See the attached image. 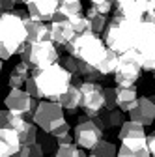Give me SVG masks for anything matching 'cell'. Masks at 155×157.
Here are the masks:
<instances>
[{"label": "cell", "instance_id": "cell-1", "mask_svg": "<svg viewBox=\"0 0 155 157\" xmlns=\"http://www.w3.org/2000/svg\"><path fill=\"white\" fill-rule=\"evenodd\" d=\"M28 41V32L25 19L17 11H2L0 17V58H9L21 51V47Z\"/></svg>", "mask_w": 155, "mask_h": 157}, {"label": "cell", "instance_id": "cell-2", "mask_svg": "<svg viewBox=\"0 0 155 157\" xmlns=\"http://www.w3.org/2000/svg\"><path fill=\"white\" fill-rule=\"evenodd\" d=\"M32 75L36 77L41 99L60 101V97L73 84V73L67 67H64V64L60 62H56L49 67H43V69H36L32 71Z\"/></svg>", "mask_w": 155, "mask_h": 157}, {"label": "cell", "instance_id": "cell-3", "mask_svg": "<svg viewBox=\"0 0 155 157\" xmlns=\"http://www.w3.org/2000/svg\"><path fill=\"white\" fill-rule=\"evenodd\" d=\"M138 23L140 21H129V19L114 13L103 32V39H105L107 47L118 54H123L134 49V36H137Z\"/></svg>", "mask_w": 155, "mask_h": 157}, {"label": "cell", "instance_id": "cell-4", "mask_svg": "<svg viewBox=\"0 0 155 157\" xmlns=\"http://www.w3.org/2000/svg\"><path fill=\"white\" fill-rule=\"evenodd\" d=\"M66 51L67 54H73L79 60L99 67V64L103 62V58L108 52V47L101 34L84 32V34H77L73 37V41L66 47Z\"/></svg>", "mask_w": 155, "mask_h": 157}, {"label": "cell", "instance_id": "cell-5", "mask_svg": "<svg viewBox=\"0 0 155 157\" xmlns=\"http://www.w3.org/2000/svg\"><path fill=\"white\" fill-rule=\"evenodd\" d=\"M19 54H21V60L30 66L32 71L49 67L60 60L58 45L51 41V39H45V41H26L21 47Z\"/></svg>", "mask_w": 155, "mask_h": 157}, {"label": "cell", "instance_id": "cell-6", "mask_svg": "<svg viewBox=\"0 0 155 157\" xmlns=\"http://www.w3.org/2000/svg\"><path fill=\"white\" fill-rule=\"evenodd\" d=\"M134 51L140 56L144 71H155V21L144 17L137 25Z\"/></svg>", "mask_w": 155, "mask_h": 157}, {"label": "cell", "instance_id": "cell-7", "mask_svg": "<svg viewBox=\"0 0 155 157\" xmlns=\"http://www.w3.org/2000/svg\"><path fill=\"white\" fill-rule=\"evenodd\" d=\"M142 73H144V67L140 62V56L134 49H131L120 54L118 66H116V71H114V81L116 84H134L142 77Z\"/></svg>", "mask_w": 155, "mask_h": 157}, {"label": "cell", "instance_id": "cell-8", "mask_svg": "<svg viewBox=\"0 0 155 157\" xmlns=\"http://www.w3.org/2000/svg\"><path fill=\"white\" fill-rule=\"evenodd\" d=\"M105 124L101 120V116H93L86 122L77 124L73 129V136H75V142L77 146H81L84 150H93V146L97 144L101 139H105Z\"/></svg>", "mask_w": 155, "mask_h": 157}, {"label": "cell", "instance_id": "cell-9", "mask_svg": "<svg viewBox=\"0 0 155 157\" xmlns=\"http://www.w3.org/2000/svg\"><path fill=\"white\" fill-rule=\"evenodd\" d=\"M64 107L60 105V101H51V99H43L37 105L32 122L40 127L41 131H51L56 124H60L64 120Z\"/></svg>", "mask_w": 155, "mask_h": 157}, {"label": "cell", "instance_id": "cell-10", "mask_svg": "<svg viewBox=\"0 0 155 157\" xmlns=\"http://www.w3.org/2000/svg\"><path fill=\"white\" fill-rule=\"evenodd\" d=\"M105 90L99 82L95 81H84L81 84V92H82V110L86 114L93 116H99L105 110V103H107V97H105Z\"/></svg>", "mask_w": 155, "mask_h": 157}, {"label": "cell", "instance_id": "cell-11", "mask_svg": "<svg viewBox=\"0 0 155 157\" xmlns=\"http://www.w3.org/2000/svg\"><path fill=\"white\" fill-rule=\"evenodd\" d=\"M4 103H6V109L23 114L25 118L30 120L34 116V112H36V109H37V105H40V99H37V97H32L23 88H9Z\"/></svg>", "mask_w": 155, "mask_h": 157}, {"label": "cell", "instance_id": "cell-12", "mask_svg": "<svg viewBox=\"0 0 155 157\" xmlns=\"http://www.w3.org/2000/svg\"><path fill=\"white\" fill-rule=\"evenodd\" d=\"M49 30H51V41H54L58 47H67L73 41V37L77 36V32H75L69 19L54 17L49 23Z\"/></svg>", "mask_w": 155, "mask_h": 157}, {"label": "cell", "instance_id": "cell-13", "mask_svg": "<svg viewBox=\"0 0 155 157\" xmlns=\"http://www.w3.org/2000/svg\"><path fill=\"white\" fill-rule=\"evenodd\" d=\"M127 114H129V120H134L142 125H151L155 122V95H151V97L140 95L138 103Z\"/></svg>", "mask_w": 155, "mask_h": 157}, {"label": "cell", "instance_id": "cell-14", "mask_svg": "<svg viewBox=\"0 0 155 157\" xmlns=\"http://www.w3.org/2000/svg\"><path fill=\"white\" fill-rule=\"evenodd\" d=\"M58 8H60V0H34V2L26 4L28 15L36 21H45L51 23L54 15L58 13Z\"/></svg>", "mask_w": 155, "mask_h": 157}, {"label": "cell", "instance_id": "cell-15", "mask_svg": "<svg viewBox=\"0 0 155 157\" xmlns=\"http://www.w3.org/2000/svg\"><path fill=\"white\" fill-rule=\"evenodd\" d=\"M23 140L21 133L15 127H0V157H11L13 153L21 151Z\"/></svg>", "mask_w": 155, "mask_h": 157}, {"label": "cell", "instance_id": "cell-16", "mask_svg": "<svg viewBox=\"0 0 155 157\" xmlns=\"http://www.w3.org/2000/svg\"><path fill=\"white\" fill-rule=\"evenodd\" d=\"M120 142L122 146L118 148V157H151L148 136H134Z\"/></svg>", "mask_w": 155, "mask_h": 157}, {"label": "cell", "instance_id": "cell-17", "mask_svg": "<svg viewBox=\"0 0 155 157\" xmlns=\"http://www.w3.org/2000/svg\"><path fill=\"white\" fill-rule=\"evenodd\" d=\"M116 99H118V109L123 112H129L138 103V92L137 84H118L116 86Z\"/></svg>", "mask_w": 155, "mask_h": 157}, {"label": "cell", "instance_id": "cell-18", "mask_svg": "<svg viewBox=\"0 0 155 157\" xmlns=\"http://www.w3.org/2000/svg\"><path fill=\"white\" fill-rule=\"evenodd\" d=\"M114 13H118L129 21H142L146 11L138 4V0H114Z\"/></svg>", "mask_w": 155, "mask_h": 157}, {"label": "cell", "instance_id": "cell-19", "mask_svg": "<svg viewBox=\"0 0 155 157\" xmlns=\"http://www.w3.org/2000/svg\"><path fill=\"white\" fill-rule=\"evenodd\" d=\"M23 19L26 25V32H28V41H45V39H51V30H49V25L45 21H36L30 15H26Z\"/></svg>", "mask_w": 155, "mask_h": 157}, {"label": "cell", "instance_id": "cell-20", "mask_svg": "<svg viewBox=\"0 0 155 157\" xmlns=\"http://www.w3.org/2000/svg\"><path fill=\"white\" fill-rule=\"evenodd\" d=\"M60 105L69 110L71 114H75L77 109L82 107V92H81V86L79 84H71L67 88V92L60 97Z\"/></svg>", "mask_w": 155, "mask_h": 157}, {"label": "cell", "instance_id": "cell-21", "mask_svg": "<svg viewBox=\"0 0 155 157\" xmlns=\"http://www.w3.org/2000/svg\"><path fill=\"white\" fill-rule=\"evenodd\" d=\"M30 73H32L30 66L21 60V62H19V64L11 69L9 77H8V86H9V88H23V86L26 84V81L32 77Z\"/></svg>", "mask_w": 155, "mask_h": 157}, {"label": "cell", "instance_id": "cell-22", "mask_svg": "<svg viewBox=\"0 0 155 157\" xmlns=\"http://www.w3.org/2000/svg\"><path fill=\"white\" fill-rule=\"evenodd\" d=\"M77 15H82V4L81 0H60V8H58V13L54 17L58 19H71Z\"/></svg>", "mask_w": 155, "mask_h": 157}, {"label": "cell", "instance_id": "cell-23", "mask_svg": "<svg viewBox=\"0 0 155 157\" xmlns=\"http://www.w3.org/2000/svg\"><path fill=\"white\" fill-rule=\"evenodd\" d=\"M146 125L134 122V120H127L122 124L120 131H118V139L120 140H125V139H134V136H148L146 135Z\"/></svg>", "mask_w": 155, "mask_h": 157}, {"label": "cell", "instance_id": "cell-24", "mask_svg": "<svg viewBox=\"0 0 155 157\" xmlns=\"http://www.w3.org/2000/svg\"><path fill=\"white\" fill-rule=\"evenodd\" d=\"M86 17L92 21V30H93L95 34H101V36H103V32H105V28H107V25H108L107 15L101 13V11H97V8L92 4V6L86 10Z\"/></svg>", "mask_w": 155, "mask_h": 157}, {"label": "cell", "instance_id": "cell-25", "mask_svg": "<svg viewBox=\"0 0 155 157\" xmlns=\"http://www.w3.org/2000/svg\"><path fill=\"white\" fill-rule=\"evenodd\" d=\"M40 127H37L34 122L26 120L21 127H19V133H21V140H23V146H32L37 142V136H40V131H37Z\"/></svg>", "mask_w": 155, "mask_h": 157}, {"label": "cell", "instance_id": "cell-26", "mask_svg": "<svg viewBox=\"0 0 155 157\" xmlns=\"http://www.w3.org/2000/svg\"><path fill=\"white\" fill-rule=\"evenodd\" d=\"M101 120H103V124H105V127L108 129V127H122V124L125 122V112L122 110V109H114V110H103L101 114Z\"/></svg>", "mask_w": 155, "mask_h": 157}, {"label": "cell", "instance_id": "cell-27", "mask_svg": "<svg viewBox=\"0 0 155 157\" xmlns=\"http://www.w3.org/2000/svg\"><path fill=\"white\" fill-rule=\"evenodd\" d=\"M92 153L99 155V157H118V150H116V146L110 140H107V139H101L97 144H95Z\"/></svg>", "mask_w": 155, "mask_h": 157}, {"label": "cell", "instance_id": "cell-28", "mask_svg": "<svg viewBox=\"0 0 155 157\" xmlns=\"http://www.w3.org/2000/svg\"><path fill=\"white\" fill-rule=\"evenodd\" d=\"M37 142L43 146L45 153H49V155H52V153L56 151V148H58V139H54V136H52L51 133H47V131L40 133V136H37Z\"/></svg>", "mask_w": 155, "mask_h": 157}, {"label": "cell", "instance_id": "cell-29", "mask_svg": "<svg viewBox=\"0 0 155 157\" xmlns=\"http://www.w3.org/2000/svg\"><path fill=\"white\" fill-rule=\"evenodd\" d=\"M71 25H73V28H75V32L77 34H84V32H93L92 30V21L82 13V15H77V17H73L71 19Z\"/></svg>", "mask_w": 155, "mask_h": 157}, {"label": "cell", "instance_id": "cell-30", "mask_svg": "<svg viewBox=\"0 0 155 157\" xmlns=\"http://www.w3.org/2000/svg\"><path fill=\"white\" fill-rule=\"evenodd\" d=\"M75 150H77V142H62L58 144L52 157H75Z\"/></svg>", "mask_w": 155, "mask_h": 157}, {"label": "cell", "instance_id": "cell-31", "mask_svg": "<svg viewBox=\"0 0 155 157\" xmlns=\"http://www.w3.org/2000/svg\"><path fill=\"white\" fill-rule=\"evenodd\" d=\"M47 133H51L54 139H62V136H67V135H71V125L66 122V120H62L60 124H56L51 131H47Z\"/></svg>", "mask_w": 155, "mask_h": 157}, {"label": "cell", "instance_id": "cell-32", "mask_svg": "<svg viewBox=\"0 0 155 157\" xmlns=\"http://www.w3.org/2000/svg\"><path fill=\"white\" fill-rule=\"evenodd\" d=\"M105 97H107L105 110H114V109H118V99H116V88H107V90H105Z\"/></svg>", "mask_w": 155, "mask_h": 157}, {"label": "cell", "instance_id": "cell-33", "mask_svg": "<svg viewBox=\"0 0 155 157\" xmlns=\"http://www.w3.org/2000/svg\"><path fill=\"white\" fill-rule=\"evenodd\" d=\"M25 90L32 95V97H37V99H41V94H40V88H37V82H36V77L32 75L28 81H26V84H25Z\"/></svg>", "mask_w": 155, "mask_h": 157}, {"label": "cell", "instance_id": "cell-34", "mask_svg": "<svg viewBox=\"0 0 155 157\" xmlns=\"http://www.w3.org/2000/svg\"><path fill=\"white\" fill-rule=\"evenodd\" d=\"M28 157H45V150L40 142L28 146Z\"/></svg>", "mask_w": 155, "mask_h": 157}, {"label": "cell", "instance_id": "cell-35", "mask_svg": "<svg viewBox=\"0 0 155 157\" xmlns=\"http://www.w3.org/2000/svg\"><path fill=\"white\" fill-rule=\"evenodd\" d=\"M15 4H17V0H0V8H2V11H13Z\"/></svg>", "mask_w": 155, "mask_h": 157}, {"label": "cell", "instance_id": "cell-36", "mask_svg": "<svg viewBox=\"0 0 155 157\" xmlns=\"http://www.w3.org/2000/svg\"><path fill=\"white\" fill-rule=\"evenodd\" d=\"M148 144H149V151H151V157H155V131L148 135Z\"/></svg>", "mask_w": 155, "mask_h": 157}, {"label": "cell", "instance_id": "cell-37", "mask_svg": "<svg viewBox=\"0 0 155 157\" xmlns=\"http://www.w3.org/2000/svg\"><path fill=\"white\" fill-rule=\"evenodd\" d=\"M11 157H28V146H23V148H21V151L13 153Z\"/></svg>", "mask_w": 155, "mask_h": 157}, {"label": "cell", "instance_id": "cell-38", "mask_svg": "<svg viewBox=\"0 0 155 157\" xmlns=\"http://www.w3.org/2000/svg\"><path fill=\"white\" fill-rule=\"evenodd\" d=\"M75 157H88V155H86V150L81 148V146H77V150H75Z\"/></svg>", "mask_w": 155, "mask_h": 157}, {"label": "cell", "instance_id": "cell-39", "mask_svg": "<svg viewBox=\"0 0 155 157\" xmlns=\"http://www.w3.org/2000/svg\"><path fill=\"white\" fill-rule=\"evenodd\" d=\"M90 2H92L93 6H97V4H101V2H105V0H90Z\"/></svg>", "mask_w": 155, "mask_h": 157}, {"label": "cell", "instance_id": "cell-40", "mask_svg": "<svg viewBox=\"0 0 155 157\" xmlns=\"http://www.w3.org/2000/svg\"><path fill=\"white\" fill-rule=\"evenodd\" d=\"M19 2H23V4L26 6V4H30V2H34V0H19Z\"/></svg>", "mask_w": 155, "mask_h": 157}, {"label": "cell", "instance_id": "cell-41", "mask_svg": "<svg viewBox=\"0 0 155 157\" xmlns=\"http://www.w3.org/2000/svg\"><path fill=\"white\" fill-rule=\"evenodd\" d=\"M88 157H99V155H95V153H92V155H88Z\"/></svg>", "mask_w": 155, "mask_h": 157}, {"label": "cell", "instance_id": "cell-42", "mask_svg": "<svg viewBox=\"0 0 155 157\" xmlns=\"http://www.w3.org/2000/svg\"><path fill=\"white\" fill-rule=\"evenodd\" d=\"M153 77H155V71H153Z\"/></svg>", "mask_w": 155, "mask_h": 157}]
</instances>
